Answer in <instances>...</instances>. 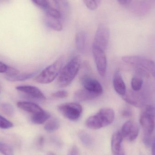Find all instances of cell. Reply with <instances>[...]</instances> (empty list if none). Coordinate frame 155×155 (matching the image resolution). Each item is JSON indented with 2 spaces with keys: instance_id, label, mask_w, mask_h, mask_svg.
Here are the masks:
<instances>
[{
  "instance_id": "1",
  "label": "cell",
  "mask_w": 155,
  "mask_h": 155,
  "mask_svg": "<svg viewBox=\"0 0 155 155\" xmlns=\"http://www.w3.org/2000/svg\"><path fill=\"white\" fill-rule=\"evenodd\" d=\"M81 64V57L78 55L72 59L62 69L57 79V85L60 87L68 86L77 75Z\"/></svg>"
},
{
  "instance_id": "2",
  "label": "cell",
  "mask_w": 155,
  "mask_h": 155,
  "mask_svg": "<svg viewBox=\"0 0 155 155\" xmlns=\"http://www.w3.org/2000/svg\"><path fill=\"white\" fill-rule=\"evenodd\" d=\"M115 118L114 111L112 108H101L96 114L88 117L85 125L89 129L97 130L111 124Z\"/></svg>"
},
{
  "instance_id": "3",
  "label": "cell",
  "mask_w": 155,
  "mask_h": 155,
  "mask_svg": "<svg viewBox=\"0 0 155 155\" xmlns=\"http://www.w3.org/2000/svg\"><path fill=\"white\" fill-rule=\"evenodd\" d=\"M64 62L63 56L59 58L51 65L43 70L34 80L37 83L41 84H50L59 75L62 69Z\"/></svg>"
},
{
  "instance_id": "4",
  "label": "cell",
  "mask_w": 155,
  "mask_h": 155,
  "mask_svg": "<svg viewBox=\"0 0 155 155\" xmlns=\"http://www.w3.org/2000/svg\"><path fill=\"white\" fill-rule=\"evenodd\" d=\"M140 123L146 136L152 134L155 126V108L152 105H147L141 112Z\"/></svg>"
},
{
  "instance_id": "5",
  "label": "cell",
  "mask_w": 155,
  "mask_h": 155,
  "mask_svg": "<svg viewBox=\"0 0 155 155\" xmlns=\"http://www.w3.org/2000/svg\"><path fill=\"white\" fill-rule=\"evenodd\" d=\"M122 60L126 63L145 69L155 79V62L152 60L139 56H124L122 58Z\"/></svg>"
},
{
  "instance_id": "6",
  "label": "cell",
  "mask_w": 155,
  "mask_h": 155,
  "mask_svg": "<svg viewBox=\"0 0 155 155\" xmlns=\"http://www.w3.org/2000/svg\"><path fill=\"white\" fill-rule=\"evenodd\" d=\"M57 109L64 117L71 121L78 120L83 112L82 106L77 103L61 104L58 106Z\"/></svg>"
},
{
  "instance_id": "7",
  "label": "cell",
  "mask_w": 155,
  "mask_h": 155,
  "mask_svg": "<svg viewBox=\"0 0 155 155\" xmlns=\"http://www.w3.org/2000/svg\"><path fill=\"white\" fill-rule=\"evenodd\" d=\"M109 37L110 31L108 27L103 24H100L96 32L93 46L105 51L108 46Z\"/></svg>"
},
{
  "instance_id": "8",
  "label": "cell",
  "mask_w": 155,
  "mask_h": 155,
  "mask_svg": "<svg viewBox=\"0 0 155 155\" xmlns=\"http://www.w3.org/2000/svg\"><path fill=\"white\" fill-rule=\"evenodd\" d=\"M92 51L98 74L102 77H104L107 67V61L105 51L93 46Z\"/></svg>"
},
{
  "instance_id": "9",
  "label": "cell",
  "mask_w": 155,
  "mask_h": 155,
  "mask_svg": "<svg viewBox=\"0 0 155 155\" xmlns=\"http://www.w3.org/2000/svg\"><path fill=\"white\" fill-rule=\"evenodd\" d=\"M139 132V127L137 123L134 121H128L123 125L121 133L123 138L132 142L137 139Z\"/></svg>"
},
{
  "instance_id": "10",
  "label": "cell",
  "mask_w": 155,
  "mask_h": 155,
  "mask_svg": "<svg viewBox=\"0 0 155 155\" xmlns=\"http://www.w3.org/2000/svg\"><path fill=\"white\" fill-rule=\"evenodd\" d=\"M80 83L85 89L101 95L103 92V87L96 79L88 75H84L80 78Z\"/></svg>"
},
{
  "instance_id": "11",
  "label": "cell",
  "mask_w": 155,
  "mask_h": 155,
  "mask_svg": "<svg viewBox=\"0 0 155 155\" xmlns=\"http://www.w3.org/2000/svg\"><path fill=\"white\" fill-rule=\"evenodd\" d=\"M16 90L26 94L28 96L37 100H45L46 99L43 93L38 87L31 85L18 86Z\"/></svg>"
},
{
  "instance_id": "12",
  "label": "cell",
  "mask_w": 155,
  "mask_h": 155,
  "mask_svg": "<svg viewBox=\"0 0 155 155\" xmlns=\"http://www.w3.org/2000/svg\"><path fill=\"white\" fill-rule=\"evenodd\" d=\"M123 140L120 131H117L113 134L111 139V149L113 155H119L124 153L122 145Z\"/></svg>"
},
{
  "instance_id": "13",
  "label": "cell",
  "mask_w": 155,
  "mask_h": 155,
  "mask_svg": "<svg viewBox=\"0 0 155 155\" xmlns=\"http://www.w3.org/2000/svg\"><path fill=\"white\" fill-rule=\"evenodd\" d=\"M99 96L100 95L84 88L75 92L74 94V98L78 102H84L95 99Z\"/></svg>"
},
{
  "instance_id": "14",
  "label": "cell",
  "mask_w": 155,
  "mask_h": 155,
  "mask_svg": "<svg viewBox=\"0 0 155 155\" xmlns=\"http://www.w3.org/2000/svg\"><path fill=\"white\" fill-rule=\"evenodd\" d=\"M137 91H126L125 94L122 96L127 103L136 107H141L143 104L141 95L137 94Z\"/></svg>"
},
{
  "instance_id": "15",
  "label": "cell",
  "mask_w": 155,
  "mask_h": 155,
  "mask_svg": "<svg viewBox=\"0 0 155 155\" xmlns=\"http://www.w3.org/2000/svg\"><path fill=\"white\" fill-rule=\"evenodd\" d=\"M113 84L115 90L118 94L122 96L125 94L127 91L126 87L121 73L119 71H117L115 73L113 80Z\"/></svg>"
},
{
  "instance_id": "16",
  "label": "cell",
  "mask_w": 155,
  "mask_h": 155,
  "mask_svg": "<svg viewBox=\"0 0 155 155\" xmlns=\"http://www.w3.org/2000/svg\"><path fill=\"white\" fill-rule=\"evenodd\" d=\"M17 106L20 109L33 114L42 112L43 109L37 104L30 102H19L17 103Z\"/></svg>"
},
{
  "instance_id": "17",
  "label": "cell",
  "mask_w": 155,
  "mask_h": 155,
  "mask_svg": "<svg viewBox=\"0 0 155 155\" xmlns=\"http://www.w3.org/2000/svg\"><path fill=\"white\" fill-rule=\"evenodd\" d=\"M45 22L47 27L54 31H60L62 30V24L59 19L46 15Z\"/></svg>"
},
{
  "instance_id": "18",
  "label": "cell",
  "mask_w": 155,
  "mask_h": 155,
  "mask_svg": "<svg viewBox=\"0 0 155 155\" xmlns=\"http://www.w3.org/2000/svg\"><path fill=\"white\" fill-rule=\"evenodd\" d=\"M51 114L46 111H43L33 114L31 120L36 124H42L45 123L51 117Z\"/></svg>"
},
{
  "instance_id": "19",
  "label": "cell",
  "mask_w": 155,
  "mask_h": 155,
  "mask_svg": "<svg viewBox=\"0 0 155 155\" xmlns=\"http://www.w3.org/2000/svg\"><path fill=\"white\" fill-rule=\"evenodd\" d=\"M87 35L84 31L78 33L75 37V44L78 51L81 53L84 52L86 41Z\"/></svg>"
},
{
  "instance_id": "20",
  "label": "cell",
  "mask_w": 155,
  "mask_h": 155,
  "mask_svg": "<svg viewBox=\"0 0 155 155\" xmlns=\"http://www.w3.org/2000/svg\"><path fill=\"white\" fill-rule=\"evenodd\" d=\"M58 11L63 14L66 15L70 11V5L68 0H53Z\"/></svg>"
},
{
  "instance_id": "21",
  "label": "cell",
  "mask_w": 155,
  "mask_h": 155,
  "mask_svg": "<svg viewBox=\"0 0 155 155\" xmlns=\"http://www.w3.org/2000/svg\"><path fill=\"white\" fill-rule=\"evenodd\" d=\"M37 73V72H35L29 73L18 74L17 75H15V76H5V78L6 80H8V81H11V82L23 81L34 77Z\"/></svg>"
},
{
  "instance_id": "22",
  "label": "cell",
  "mask_w": 155,
  "mask_h": 155,
  "mask_svg": "<svg viewBox=\"0 0 155 155\" xmlns=\"http://www.w3.org/2000/svg\"><path fill=\"white\" fill-rule=\"evenodd\" d=\"M60 127V122L56 118L50 119L45 125V129L48 132L56 131Z\"/></svg>"
},
{
  "instance_id": "23",
  "label": "cell",
  "mask_w": 155,
  "mask_h": 155,
  "mask_svg": "<svg viewBox=\"0 0 155 155\" xmlns=\"http://www.w3.org/2000/svg\"><path fill=\"white\" fill-rule=\"evenodd\" d=\"M143 81L142 76L137 74L132 78L131 81V86L133 90L135 91H139L141 90L143 86Z\"/></svg>"
},
{
  "instance_id": "24",
  "label": "cell",
  "mask_w": 155,
  "mask_h": 155,
  "mask_svg": "<svg viewBox=\"0 0 155 155\" xmlns=\"http://www.w3.org/2000/svg\"><path fill=\"white\" fill-rule=\"evenodd\" d=\"M78 136L81 142L85 145L89 146L92 144V139L91 137L86 132L81 131L78 134Z\"/></svg>"
},
{
  "instance_id": "25",
  "label": "cell",
  "mask_w": 155,
  "mask_h": 155,
  "mask_svg": "<svg viewBox=\"0 0 155 155\" xmlns=\"http://www.w3.org/2000/svg\"><path fill=\"white\" fill-rule=\"evenodd\" d=\"M1 109L4 113L9 116H12L14 113V108L11 104L9 103L2 104L1 105Z\"/></svg>"
},
{
  "instance_id": "26",
  "label": "cell",
  "mask_w": 155,
  "mask_h": 155,
  "mask_svg": "<svg viewBox=\"0 0 155 155\" xmlns=\"http://www.w3.org/2000/svg\"><path fill=\"white\" fill-rule=\"evenodd\" d=\"M84 1L87 7L89 10L93 11L98 8L101 0H84Z\"/></svg>"
},
{
  "instance_id": "27",
  "label": "cell",
  "mask_w": 155,
  "mask_h": 155,
  "mask_svg": "<svg viewBox=\"0 0 155 155\" xmlns=\"http://www.w3.org/2000/svg\"><path fill=\"white\" fill-rule=\"evenodd\" d=\"M0 153L4 155H14L13 150L11 147L0 142Z\"/></svg>"
},
{
  "instance_id": "28",
  "label": "cell",
  "mask_w": 155,
  "mask_h": 155,
  "mask_svg": "<svg viewBox=\"0 0 155 155\" xmlns=\"http://www.w3.org/2000/svg\"><path fill=\"white\" fill-rule=\"evenodd\" d=\"M35 5L46 12L51 7L47 0H31Z\"/></svg>"
},
{
  "instance_id": "29",
  "label": "cell",
  "mask_w": 155,
  "mask_h": 155,
  "mask_svg": "<svg viewBox=\"0 0 155 155\" xmlns=\"http://www.w3.org/2000/svg\"><path fill=\"white\" fill-rule=\"evenodd\" d=\"M13 127V124L12 122L0 115V128L7 129L12 128Z\"/></svg>"
},
{
  "instance_id": "30",
  "label": "cell",
  "mask_w": 155,
  "mask_h": 155,
  "mask_svg": "<svg viewBox=\"0 0 155 155\" xmlns=\"http://www.w3.org/2000/svg\"><path fill=\"white\" fill-rule=\"evenodd\" d=\"M52 96L55 98H64L68 96V93L65 90H60L53 93Z\"/></svg>"
},
{
  "instance_id": "31",
  "label": "cell",
  "mask_w": 155,
  "mask_h": 155,
  "mask_svg": "<svg viewBox=\"0 0 155 155\" xmlns=\"http://www.w3.org/2000/svg\"><path fill=\"white\" fill-rule=\"evenodd\" d=\"M20 74V71L15 68L8 66V69L5 74L8 76H15Z\"/></svg>"
},
{
  "instance_id": "32",
  "label": "cell",
  "mask_w": 155,
  "mask_h": 155,
  "mask_svg": "<svg viewBox=\"0 0 155 155\" xmlns=\"http://www.w3.org/2000/svg\"><path fill=\"white\" fill-rule=\"evenodd\" d=\"M122 114L123 116L124 117H128L132 116L133 113H132V110L130 108H128V107H125L122 111Z\"/></svg>"
},
{
  "instance_id": "33",
  "label": "cell",
  "mask_w": 155,
  "mask_h": 155,
  "mask_svg": "<svg viewBox=\"0 0 155 155\" xmlns=\"http://www.w3.org/2000/svg\"><path fill=\"white\" fill-rule=\"evenodd\" d=\"M8 68V65L0 61V73H6Z\"/></svg>"
},
{
  "instance_id": "34",
  "label": "cell",
  "mask_w": 155,
  "mask_h": 155,
  "mask_svg": "<svg viewBox=\"0 0 155 155\" xmlns=\"http://www.w3.org/2000/svg\"><path fill=\"white\" fill-rule=\"evenodd\" d=\"M78 150L77 147H73L71 151V155H78Z\"/></svg>"
},
{
  "instance_id": "35",
  "label": "cell",
  "mask_w": 155,
  "mask_h": 155,
  "mask_svg": "<svg viewBox=\"0 0 155 155\" xmlns=\"http://www.w3.org/2000/svg\"><path fill=\"white\" fill-rule=\"evenodd\" d=\"M117 1H118V2L120 3L121 4L125 5L129 4L131 2L132 0H117Z\"/></svg>"
},
{
  "instance_id": "36",
  "label": "cell",
  "mask_w": 155,
  "mask_h": 155,
  "mask_svg": "<svg viewBox=\"0 0 155 155\" xmlns=\"http://www.w3.org/2000/svg\"><path fill=\"white\" fill-rule=\"evenodd\" d=\"M152 155H155V140L152 145Z\"/></svg>"
},
{
  "instance_id": "37",
  "label": "cell",
  "mask_w": 155,
  "mask_h": 155,
  "mask_svg": "<svg viewBox=\"0 0 155 155\" xmlns=\"http://www.w3.org/2000/svg\"><path fill=\"white\" fill-rule=\"evenodd\" d=\"M49 155H55L53 153H51L49 154Z\"/></svg>"
}]
</instances>
